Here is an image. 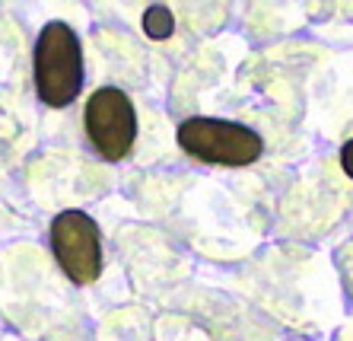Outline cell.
Instances as JSON below:
<instances>
[{
  "label": "cell",
  "instance_id": "8992f818",
  "mask_svg": "<svg viewBox=\"0 0 353 341\" xmlns=\"http://www.w3.org/2000/svg\"><path fill=\"white\" fill-rule=\"evenodd\" d=\"M341 166H344V173L353 179V137L341 147Z\"/></svg>",
  "mask_w": 353,
  "mask_h": 341
},
{
  "label": "cell",
  "instance_id": "7a4b0ae2",
  "mask_svg": "<svg viewBox=\"0 0 353 341\" xmlns=\"http://www.w3.org/2000/svg\"><path fill=\"white\" fill-rule=\"evenodd\" d=\"M175 137L188 157L214 166H252L264 153L261 134L230 118L191 115L179 125Z\"/></svg>",
  "mask_w": 353,
  "mask_h": 341
},
{
  "label": "cell",
  "instance_id": "3957f363",
  "mask_svg": "<svg viewBox=\"0 0 353 341\" xmlns=\"http://www.w3.org/2000/svg\"><path fill=\"white\" fill-rule=\"evenodd\" d=\"M83 128L102 159H124L137 141V112L131 96L118 86H99L83 108Z\"/></svg>",
  "mask_w": 353,
  "mask_h": 341
},
{
  "label": "cell",
  "instance_id": "5b68a950",
  "mask_svg": "<svg viewBox=\"0 0 353 341\" xmlns=\"http://www.w3.org/2000/svg\"><path fill=\"white\" fill-rule=\"evenodd\" d=\"M143 32L150 35V39H157V42H165L169 35L175 32V17L172 10L165 7V3H153V7L143 10Z\"/></svg>",
  "mask_w": 353,
  "mask_h": 341
},
{
  "label": "cell",
  "instance_id": "277c9868",
  "mask_svg": "<svg viewBox=\"0 0 353 341\" xmlns=\"http://www.w3.org/2000/svg\"><path fill=\"white\" fill-rule=\"evenodd\" d=\"M51 252L74 284H92L102 275V236L86 211H61L51 220Z\"/></svg>",
  "mask_w": 353,
  "mask_h": 341
},
{
  "label": "cell",
  "instance_id": "6da1fadb",
  "mask_svg": "<svg viewBox=\"0 0 353 341\" xmlns=\"http://www.w3.org/2000/svg\"><path fill=\"white\" fill-rule=\"evenodd\" d=\"M35 92L48 108H64L83 90L80 35L61 19L41 26L35 39Z\"/></svg>",
  "mask_w": 353,
  "mask_h": 341
}]
</instances>
